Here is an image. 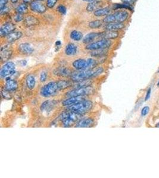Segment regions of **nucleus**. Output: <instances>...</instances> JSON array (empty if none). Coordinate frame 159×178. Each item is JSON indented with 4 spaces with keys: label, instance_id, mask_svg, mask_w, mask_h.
<instances>
[{
    "label": "nucleus",
    "instance_id": "f257e3e1",
    "mask_svg": "<svg viewBox=\"0 0 159 178\" xmlns=\"http://www.w3.org/2000/svg\"><path fill=\"white\" fill-rule=\"evenodd\" d=\"M62 94L56 78H53L42 85L38 89V96L44 99L60 97Z\"/></svg>",
    "mask_w": 159,
    "mask_h": 178
},
{
    "label": "nucleus",
    "instance_id": "f03ea898",
    "mask_svg": "<svg viewBox=\"0 0 159 178\" xmlns=\"http://www.w3.org/2000/svg\"><path fill=\"white\" fill-rule=\"evenodd\" d=\"M105 73V69L103 66H97L93 68L82 70L75 71L70 78L75 83L82 80L89 79H97Z\"/></svg>",
    "mask_w": 159,
    "mask_h": 178
},
{
    "label": "nucleus",
    "instance_id": "7ed1b4c3",
    "mask_svg": "<svg viewBox=\"0 0 159 178\" xmlns=\"http://www.w3.org/2000/svg\"><path fill=\"white\" fill-rule=\"evenodd\" d=\"M85 115H79L75 112L63 109L59 114L56 123L60 125V127L64 128L74 127L76 123Z\"/></svg>",
    "mask_w": 159,
    "mask_h": 178
},
{
    "label": "nucleus",
    "instance_id": "20e7f679",
    "mask_svg": "<svg viewBox=\"0 0 159 178\" xmlns=\"http://www.w3.org/2000/svg\"><path fill=\"white\" fill-rule=\"evenodd\" d=\"M97 88L96 86H90L70 89L65 91L61 95V99L74 96H94L96 94Z\"/></svg>",
    "mask_w": 159,
    "mask_h": 178
},
{
    "label": "nucleus",
    "instance_id": "39448f33",
    "mask_svg": "<svg viewBox=\"0 0 159 178\" xmlns=\"http://www.w3.org/2000/svg\"><path fill=\"white\" fill-rule=\"evenodd\" d=\"M95 107V103L91 99L85 100L75 105L70 106L63 109H66L79 115H86L90 114Z\"/></svg>",
    "mask_w": 159,
    "mask_h": 178
},
{
    "label": "nucleus",
    "instance_id": "423d86ee",
    "mask_svg": "<svg viewBox=\"0 0 159 178\" xmlns=\"http://www.w3.org/2000/svg\"><path fill=\"white\" fill-rule=\"evenodd\" d=\"M98 64V61L92 58H79L72 62V68L74 71H82L96 67Z\"/></svg>",
    "mask_w": 159,
    "mask_h": 178
},
{
    "label": "nucleus",
    "instance_id": "0eeeda50",
    "mask_svg": "<svg viewBox=\"0 0 159 178\" xmlns=\"http://www.w3.org/2000/svg\"><path fill=\"white\" fill-rule=\"evenodd\" d=\"M38 74L33 73H28L26 74L24 78V86L29 91L36 90L39 88V78Z\"/></svg>",
    "mask_w": 159,
    "mask_h": 178
},
{
    "label": "nucleus",
    "instance_id": "6e6552de",
    "mask_svg": "<svg viewBox=\"0 0 159 178\" xmlns=\"http://www.w3.org/2000/svg\"><path fill=\"white\" fill-rule=\"evenodd\" d=\"M129 16V14L127 11L122 10L115 12L112 15H109L106 16L103 21L106 23H123L126 21Z\"/></svg>",
    "mask_w": 159,
    "mask_h": 178
},
{
    "label": "nucleus",
    "instance_id": "1a4fd4ad",
    "mask_svg": "<svg viewBox=\"0 0 159 178\" xmlns=\"http://www.w3.org/2000/svg\"><path fill=\"white\" fill-rule=\"evenodd\" d=\"M75 71L72 68L68 66L61 65L56 67L54 70L51 71V74L53 78H70L72 73Z\"/></svg>",
    "mask_w": 159,
    "mask_h": 178
},
{
    "label": "nucleus",
    "instance_id": "9d476101",
    "mask_svg": "<svg viewBox=\"0 0 159 178\" xmlns=\"http://www.w3.org/2000/svg\"><path fill=\"white\" fill-rule=\"evenodd\" d=\"M112 42L110 40L101 39L99 40L96 41V42L86 45L85 48L88 51L108 49L112 46Z\"/></svg>",
    "mask_w": 159,
    "mask_h": 178
},
{
    "label": "nucleus",
    "instance_id": "9b49d317",
    "mask_svg": "<svg viewBox=\"0 0 159 178\" xmlns=\"http://www.w3.org/2000/svg\"><path fill=\"white\" fill-rule=\"evenodd\" d=\"M96 118L95 116L88 114L84 116H83L79 120L74 128H91L94 127L96 125Z\"/></svg>",
    "mask_w": 159,
    "mask_h": 178
},
{
    "label": "nucleus",
    "instance_id": "f8f14e48",
    "mask_svg": "<svg viewBox=\"0 0 159 178\" xmlns=\"http://www.w3.org/2000/svg\"><path fill=\"white\" fill-rule=\"evenodd\" d=\"M92 97L93 96H74L61 99L60 102V108L64 109L85 100L92 99Z\"/></svg>",
    "mask_w": 159,
    "mask_h": 178
},
{
    "label": "nucleus",
    "instance_id": "ddd939ff",
    "mask_svg": "<svg viewBox=\"0 0 159 178\" xmlns=\"http://www.w3.org/2000/svg\"><path fill=\"white\" fill-rule=\"evenodd\" d=\"M16 65L14 62L7 61L4 64L0 70V77L1 78L5 79L9 77H12L15 74Z\"/></svg>",
    "mask_w": 159,
    "mask_h": 178
},
{
    "label": "nucleus",
    "instance_id": "4468645a",
    "mask_svg": "<svg viewBox=\"0 0 159 178\" xmlns=\"http://www.w3.org/2000/svg\"><path fill=\"white\" fill-rule=\"evenodd\" d=\"M5 80L3 89L11 93L16 92L19 87L18 81L15 79L11 78V77L5 78Z\"/></svg>",
    "mask_w": 159,
    "mask_h": 178
},
{
    "label": "nucleus",
    "instance_id": "2eb2a0df",
    "mask_svg": "<svg viewBox=\"0 0 159 178\" xmlns=\"http://www.w3.org/2000/svg\"><path fill=\"white\" fill-rule=\"evenodd\" d=\"M39 86L40 87L42 85L46 83L48 81L53 79L51 71L50 72L47 70H43L39 73Z\"/></svg>",
    "mask_w": 159,
    "mask_h": 178
},
{
    "label": "nucleus",
    "instance_id": "dca6fc26",
    "mask_svg": "<svg viewBox=\"0 0 159 178\" xmlns=\"http://www.w3.org/2000/svg\"><path fill=\"white\" fill-rule=\"evenodd\" d=\"M19 52L24 55H30L34 52V48L29 43H22L18 46Z\"/></svg>",
    "mask_w": 159,
    "mask_h": 178
},
{
    "label": "nucleus",
    "instance_id": "f3484780",
    "mask_svg": "<svg viewBox=\"0 0 159 178\" xmlns=\"http://www.w3.org/2000/svg\"><path fill=\"white\" fill-rule=\"evenodd\" d=\"M16 29V26L14 24L11 23H7L3 24L0 29V34L1 36H7L13 32H14Z\"/></svg>",
    "mask_w": 159,
    "mask_h": 178
},
{
    "label": "nucleus",
    "instance_id": "a211bd4d",
    "mask_svg": "<svg viewBox=\"0 0 159 178\" xmlns=\"http://www.w3.org/2000/svg\"><path fill=\"white\" fill-rule=\"evenodd\" d=\"M13 51L10 45H6L4 47H2L1 51V58L3 62L7 61L11 57Z\"/></svg>",
    "mask_w": 159,
    "mask_h": 178
},
{
    "label": "nucleus",
    "instance_id": "6ab92c4d",
    "mask_svg": "<svg viewBox=\"0 0 159 178\" xmlns=\"http://www.w3.org/2000/svg\"><path fill=\"white\" fill-rule=\"evenodd\" d=\"M30 8L32 11L38 13H44L46 11L47 8L42 3L38 1H33L30 4Z\"/></svg>",
    "mask_w": 159,
    "mask_h": 178
},
{
    "label": "nucleus",
    "instance_id": "aec40b11",
    "mask_svg": "<svg viewBox=\"0 0 159 178\" xmlns=\"http://www.w3.org/2000/svg\"><path fill=\"white\" fill-rule=\"evenodd\" d=\"M77 46L75 44L73 43H69L64 48V53L67 56L72 57L76 55V53H77Z\"/></svg>",
    "mask_w": 159,
    "mask_h": 178
},
{
    "label": "nucleus",
    "instance_id": "412c9836",
    "mask_svg": "<svg viewBox=\"0 0 159 178\" xmlns=\"http://www.w3.org/2000/svg\"><path fill=\"white\" fill-rule=\"evenodd\" d=\"M125 27V25L122 23H108L104 26V29L106 30L117 31L121 30Z\"/></svg>",
    "mask_w": 159,
    "mask_h": 178
},
{
    "label": "nucleus",
    "instance_id": "4be33fe9",
    "mask_svg": "<svg viewBox=\"0 0 159 178\" xmlns=\"http://www.w3.org/2000/svg\"><path fill=\"white\" fill-rule=\"evenodd\" d=\"M101 33H90L87 34L82 39V42L84 44H89L94 42V41L100 37Z\"/></svg>",
    "mask_w": 159,
    "mask_h": 178
},
{
    "label": "nucleus",
    "instance_id": "5701e85b",
    "mask_svg": "<svg viewBox=\"0 0 159 178\" xmlns=\"http://www.w3.org/2000/svg\"><path fill=\"white\" fill-rule=\"evenodd\" d=\"M119 36V33L117 31L106 30L104 32L100 33V38L103 39H114Z\"/></svg>",
    "mask_w": 159,
    "mask_h": 178
},
{
    "label": "nucleus",
    "instance_id": "b1692460",
    "mask_svg": "<svg viewBox=\"0 0 159 178\" xmlns=\"http://www.w3.org/2000/svg\"><path fill=\"white\" fill-rule=\"evenodd\" d=\"M22 36V33L21 32H13L8 36H7V40L8 43L11 44L15 42V41L20 39Z\"/></svg>",
    "mask_w": 159,
    "mask_h": 178
},
{
    "label": "nucleus",
    "instance_id": "393cba45",
    "mask_svg": "<svg viewBox=\"0 0 159 178\" xmlns=\"http://www.w3.org/2000/svg\"><path fill=\"white\" fill-rule=\"evenodd\" d=\"M39 23L38 20L32 16H28L26 17L24 19V24L27 27H31L35 25H37Z\"/></svg>",
    "mask_w": 159,
    "mask_h": 178
},
{
    "label": "nucleus",
    "instance_id": "a878e982",
    "mask_svg": "<svg viewBox=\"0 0 159 178\" xmlns=\"http://www.w3.org/2000/svg\"><path fill=\"white\" fill-rule=\"evenodd\" d=\"M107 53V49H98V50H94V51H91L90 55L92 57L95 58H101Z\"/></svg>",
    "mask_w": 159,
    "mask_h": 178
},
{
    "label": "nucleus",
    "instance_id": "bb28decb",
    "mask_svg": "<svg viewBox=\"0 0 159 178\" xmlns=\"http://www.w3.org/2000/svg\"><path fill=\"white\" fill-rule=\"evenodd\" d=\"M101 3L100 1H94L92 2H90L86 7V10L89 12H92L94 11H96L97 10L101 8Z\"/></svg>",
    "mask_w": 159,
    "mask_h": 178
},
{
    "label": "nucleus",
    "instance_id": "cd10ccee",
    "mask_svg": "<svg viewBox=\"0 0 159 178\" xmlns=\"http://www.w3.org/2000/svg\"><path fill=\"white\" fill-rule=\"evenodd\" d=\"M110 10L109 8H101L94 11V15L97 17L107 16L109 15Z\"/></svg>",
    "mask_w": 159,
    "mask_h": 178
},
{
    "label": "nucleus",
    "instance_id": "c85d7f7f",
    "mask_svg": "<svg viewBox=\"0 0 159 178\" xmlns=\"http://www.w3.org/2000/svg\"><path fill=\"white\" fill-rule=\"evenodd\" d=\"M70 38L74 41H79L83 39V34L77 30H73L70 35Z\"/></svg>",
    "mask_w": 159,
    "mask_h": 178
},
{
    "label": "nucleus",
    "instance_id": "c756f323",
    "mask_svg": "<svg viewBox=\"0 0 159 178\" xmlns=\"http://www.w3.org/2000/svg\"><path fill=\"white\" fill-rule=\"evenodd\" d=\"M16 11L17 13H20V14H22V15H23V14L26 13L28 11V6L26 5V4L25 3L22 4L17 7Z\"/></svg>",
    "mask_w": 159,
    "mask_h": 178
},
{
    "label": "nucleus",
    "instance_id": "7c9ffc66",
    "mask_svg": "<svg viewBox=\"0 0 159 178\" xmlns=\"http://www.w3.org/2000/svg\"><path fill=\"white\" fill-rule=\"evenodd\" d=\"M102 25V23L100 20H95L91 21L89 23V27L91 29H97L99 28Z\"/></svg>",
    "mask_w": 159,
    "mask_h": 178
},
{
    "label": "nucleus",
    "instance_id": "2f4dec72",
    "mask_svg": "<svg viewBox=\"0 0 159 178\" xmlns=\"http://www.w3.org/2000/svg\"><path fill=\"white\" fill-rule=\"evenodd\" d=\"M1 94H2V97L6 100H10L12 98V96H11V93L6 90L4 89H2L1 90Z\"/></svg>",
    "mask_w": 159,
    "mask_h": 178
},
{
    "label": "nucleus",
    "instance_id": "473e14b6",
    "mask_svg": "<svg viewBox=\"0 0 159 178\" xmlns=\"http://www.w3.org/2000/svg\"><path fill=\"white\" fill-rule=\"evenodd\" d=\"M58 1V0H47V6L51 8L52 7H54L57 2Z\"/></svg>",
    "mask_w": 159,
    "mask_h": 178
},
{
    "label": "nucleus",
    "instance_id": "72a5a7b5",
    "mask_svg": "<svg viewBox=\"0 0 159 178\" xmlns=\"http://www.w3.org/2000/svg\"><path fill=\"white\" fill-rule=\"evenodd\" d=\"M149 111H150V107L149 106H145V107H144L142 108V109L141 112V115L142 116H146L148 114V113L149 112Z\"/></svg>",
    "mask_w": 159,
    "mask_h": 178
},
{
    "label": "nucleus",
    "instance_id": "f704fd0d",
    "mask_svg": "<svg viewBox=\"0 0 159 178\" xmlns=\"http://www.w3.org/2000/svg\"><path fill=\"white\" fill-rule=\"evenodd\" d=\"M57 10L62 15H65L66 13V8L63 5L59 6L57 7Z\"/></svg>",
    "mask_w": 159,
    "mask_h": 178
},
{
    "label": "nucleus",
    "instance_id": "c9c22d12",
    "mask_svg": "<svg viewBox=\"0 0 159 178\" xmlns=\"http://www.w3.org/2000/svg\"><path fill=\"white\" fill-rule=\"evenodd\" d=\"M15 20L16 22H19V21H21L22 20H23V16L22 14L17 13L15 16Z\"/></svg>",
    "mask_w": 159,
    "mask_h": 178
},
{
    "label": "nucleus",
    "instance_id": "e433bc0d",
    "mask_svg": "<svg viewBox=\"0 0 159 178\" xmlns=\"http://www.w3.org/2000/svg\"><path fill=\"white\" fill-rule=\"evenodd\" d=\"M8 3V0H0V10H2L6 7Z\"/></svg>",
    "mask_w": 159,
    "mask_h": 178
},
{
    "label": "nucleus",
    "instance_id": "4c0bfd02",
    "mask_svg": "<svg viewBox=\"0 0 159 178\" xmlns=\"http://www.w3.org/2000/svg\"><path fill=\"white\" fill-rule=\"evenodd\" d=\"M121 1L124 3L125 4H128V5H130L134 4L136 0H121Z\"/></svg>",
    "mask_w": 159,
    "mask_h": 178
},
{
    "label": "nucleus",
    "instance_id": "58836bf2",
    "mask_svg": "<svg viewBox=\"0 0 159 178\" xmlns=\"http://www.w3.org/2000/svg\"><path fill=\"white\" fill-rule=\"evenodd\" d=\"M151 88H149L147 92V94H146V96H145V100L147 101L150 98V95H151Z\"/></svg>",
    "mask_w": 159,
    "mask_h": 178
},
{
    "label": "nucleus",
    "instance_id": "ea45409f",
    "mask_svg": "<svg viewBox=\"0 0 159 178\" xmlns=\"http://www.w3.org/2000/svg\"><path fill=\"white\" fill-rule=\"evenodd\" d=\"M23 1L25 4H31L33 2V0H23Z\"/></svg>",
    "mask_w": 159,
    "mask_h": 178
},
{
    "label": "nucleus",
    "instance_id": "a19ab883",
    "mask_svg": "<svg viewBox=\"0 0 159 178\" xmlns=\"http://www.w3.org/2000/svg\"><path fill=\"white\" fill-rule=\"evenodd\" d=\"M10 1H11V2L12 3H13V4H16V3H17L18 2L19 0H10Z\"/></svg>",
    "mask_w": 159,
    "mask_h": 178
},
{
    "label": "nucleus",
    "instance_id": "79ce46f5",
    "mask_svg": "<svg viewBox=\"0 0 159 178\" xmlns=\"http://www.w3.org/2000/svg\"><path fill=\"white\" fill-rule=\"evenodd\" d=\"M84 1H87V2H92V1H96V0H83Z\"/></svg>",
    "mask_w": 159,
    "mask_h": 178
},
{
    "label": "nucleus",
    "instance_id": "37998d69",
    "mask_svg": "<svg viewBox=\"0 0 159 178\" xmlns=\"http://www.w3.org/2000/svg\"><path fill=\"white\" fill-rule=\"evenodd\" d=\"M37 1H44V0H37Z\"/></svg>",
    "mask_w": 159,
    "mask_h": 178
},
{
    "label": "nucleus",
    "instance_id": "c03bdc74",
    "mask_svg": "<svg viewBox=\"0 0 159 178\" xmlns=\"http://www.w3.org/2000/svg\"><path fill=\"white\" fill-rule=\"evenodd\" d=\"M156 127H158V128H159V123H158V124L157 125V126H156Z\"/></svg>",
    "mask_w": 159,
    "mask_h": 178
},
{
    "label": "nucleus",
    "instance_id": "a18cd8bd",
    "mask_svg": "<svg viewBox=\"0 0 159 178\" xmlns=\"http://www.w3.org/2000/svg\"><path fill=\"white\" fill-rule=\"evenodd\" d=\"M157 86H158V87H159V81L158 82V83H157Z\"/></svg>",
    "mask_w": 159,
    "mask_h": 178
}]
</instances>
